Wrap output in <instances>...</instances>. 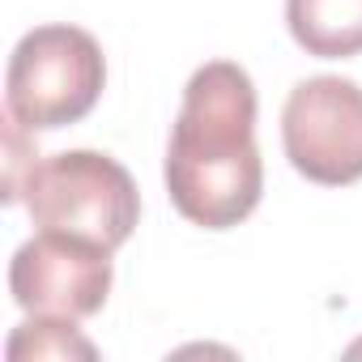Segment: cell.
I'll use <instances>...</instances> for the list:
<instances>
[{
    "label": "cell",
    "mask_w": 362,
    "mask_h": 362,
    "mask_svg": "<svg viewBox=\"0 0 362 362\" xmlns=\"http://www.w3.org/2000/svg\"><path fill=\"white\" fill-rule=\"evenodd\" d=\"M9 294L30 315L90 320L111 294V252L64 230H39L9 264Z\"/></svg>",
    "instance_id": "5"
},
{
    "label": "cell",
    "mask_w": 362,
    "mask_h": 362,
    "mask_svg": "<svg viewBox=\"0 0 362 362\" xmlns=\"http://www.w3.org/2000/svg\"><path fill=\"white\" fill-rule=\"evenodd\" d=\"M22 201L39 230H64L107 252L124 247L141 218L132 175L94 149H64L30 162L22 179Z\"/></svg>",
    "instance_id": "2"
},
{
    "label": "cell",
    "mask_w": 362,
    "mask_h": 362,
    "mask_svg": "<svg viewBox=\"0 0 362 362\" xmlns=\"http://www.w3.org/2000/svg\"><path fill=\"white\" fill-rule=\"evenodd\" d=\"M281 145L290 166L320 188L362 179V86L349 77H307L281 111Z\"/></svg>",
    "instance_id": "4"
},
{
    "label": "cell",
    "mask_w": 362,
    "mask_h": 362,
    "mask_svg": "<svg viewBox=\"0 0 362 362\" xmlns=\"http://www.w3.org/2000/svg\"><path fill=\"white\" fill-rule=\"evenodd\" d=\"M286 26L315 60L362 56V0H286Z\"/></svg>",
    "instance_id": "6"
},
{
    "label": "cell",
    "mask_w": 362,
    "mask_h": 362,
    "mask_svg": "<svg viewBox=\"0 0 362 362\" xmlns=\"http://www.w3.org/2000/svg\"><path fill=\"white\" fill-rule=\"evenodd\" d=\"M94 358V345L60 315H35L9 337V358Z\"/></svg>",
    "instance_id": "7"
},
{
    "label": "cell",
    "mask_w": 362,
    "mask_h": 362,
    "mask_svg": "<svg viewBox=\"0 0 362 362\" xmlns=\"http://www.w3.org/2000/svg\"><path fill=\"white\" fill-rule=\"evenodd\" d=\"M166 192L192 226L230 230L256 214L264 162L256 145V86L235 60L201 64L166 141Z\"/></svg>",
    "instance_id": "1"
},
{
    "label": "cell",
    "mask_w": 362,
    "mask_h": 362,
    "mask_svg": "<svg viewBox=\"0 0 362 362\" xmlns=\"http://www.w3.org/2000/svg\"><path fill=\"white\" fill-rule=\"evenodd\" d=\"M107 86V60L81 26H35L18 39L5 73V111L35 136L86 119Z\"/></svg>",
    "instance_id": "3"
}]
</instances>
